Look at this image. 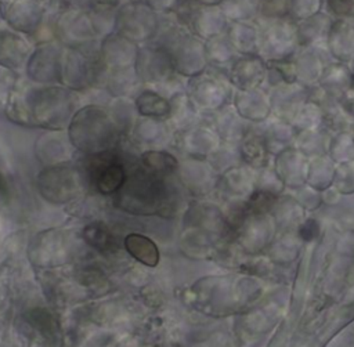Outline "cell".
<instances>
[{"label":"cell","mask_w":354,"mask_h":347,"mask_svg":"<svg viewBox=\"0 0 354 347\" xmlns=\"http://www.w3.org/2000/svg\"><path fill=\"white\" fill-rule=\"evenodd\" d=\"M347 65H348V69L351 71V73H353V76H354V58H353Z\"/></svg>","instance_id":"cell-47"},{"label":"cell","mask_w":354,"mask_h":347,"mask_svg":"<svg viewBox=\"0 0 354 347\" xmlns=\"http://www.w3.org/2000/svg\"><path fill=\"white\" fill-rule=\"evenodd\" d=\"M232 106L238 115L250 124H261L271 118V102L268 91L259 87L253 90H235Z\"/></svg>","instance_id":"cell-12"},{"label":"cell","mask_w":354,"mask_h":347,"mask_svg":"<svg viewBox=\"0 0 354 347\" xmlns=\"http://www.w3.org/2000/svg\"><path fill=\"white\" fill-rule=\"evenodd\" d=\"M234 91L227 75L213 68H207L202 73L189 77L185 87L187 95L203 115L231 104Z\"/></svg>","instance_id":"cell-2"},{"label":"cell","mask_w":354,"mask_h":347,"mask_svg":"<svg viewBox=\"0 0 354 347\" xmlns=\"http://www.w3.org/2000/svg\"><path fill=\"white\" fill-rule=\"evenodd\" d=\"M159 25L156 14L144 0H134L123 4L116 17L118 35L137 43H149Z\"/></svg>","instance_id":"cell-3"},{"label":"cell","mask_w":354,"mask_h":347,"mask_svg":"<svg viewBox=\"0 0 354 347\" xmlns=\"http://www.w3.org/2000/svg\"><path fill=\"white\" fill-rule=\"evenodd\" d=\"M169 102L170 112L166 122L176 134L189 130L194 126L205 122V115L189 100L187 93H180L174 95L169 100Z\"/></svg>","instance_id":"cell-18"},{"label":"cell","mask_w":354,"mask_h":347,"mask_svg":"<svg viewBox=\"0 0 354 347\" xmlns=\"http://www.w3.org/2000/svg\"><path fill=\"white\" fill-rule=\"evenodd\" d=\"M353 166H354V163H353Z\"/></svg>","instance_id":"cell-49"},{"label":"cell","mask_w":354,"mask_h":347,"mask_svg":"<svg viewBox=\"0 0 354 347\" xmlns=\"http://www.w3.org/2000/svg\"><path fill=\"white\" fill-rule=\"evenodd\" d=\"M205 122L214 129L221 142L235 145H238L253 127V124L238 115L232 104H228L216 112L206 113Z\"/></svg>","instance_id":"cell-13"},{"label":"cell","mask_w":354,"mask_h":347,"mask_svg":"<svg viewBox=\"0 0 354 347\" xmlns=\"http://www.w3.org/2000/svg\"><path fill=\"white\" fill-rule=\"evenodd\" d=\"M134 137L147 149H173L176 133L163 119L141 118L136 122Z\"/></svg>","instance_id":"cell-17"},{"label":"cell","mask_w":354,"mask_h":347,"mask_svg":"<svg viewBox=\"0 0 354 347\" xmlns=\"http://www.w3.org/2000/svg\"><path fill=\"white\" fill-rule=\"evenodd\" d=\"M134 106L141 118L166 120L170 112V102L152 88L140 90L134 97Z\"/></svg>","instance_id":"cell-30"},{"label":"cell","mask_w":354,"mask_h":347,"mask_svg":"<svg viewBox=\"0 0 354 347\" xmlns=\"http://www.w3.org/2000/svg\"><path fill=\"white\" fill-rule=\"evenodd\" d=\"M257 3L259 0H223L218 8L228 22L256 21Z\"/></svg>","instance_id":"cell-35"},{"label":"cell","mask_w":354,"mask_h":347,"mask_svg":"<svg viewBox=\"0 0 354 347\" xmlns=\"http://www.w3.org/2000/svg\"><path fill=\"white\" fill-rule=\"evenodd\" d=\"M308 100L319 105L324 118V129L330 134L340 131H351L354 127V116L343 105L339 98L325 94L318 86L310 88Z\"/></svg>","instance_id":"cell-11"},{"label":"cell","mask_w":354,"mask_h":347,"mask_svg":"<svg viewBox=\"0 0 354 347\" xmlns=\"http://www.w3.org/2000/svg\"><path fill=\"white\" fill-rule=\"evenodd\" d=\"M332 21L333 18L328 12L321 11L307 19L295 22L300 47L325 48V41Z\"/></svg>","instance_id":"cell-21"},{"label":"cell","mask_w":354,"mask_h":347,"mask_svg":"<svg viewBox=\"0 0 354 347\" xmlns=\"http://www.w3.org/2000/svg\"><path fill=\"white\" fill-rule=\"evenodd\" d=\"M267 91L271 102V116L292 123L296 112L308 100L310 88L297 82H282Z\"/></svg>","instance_id":"cell-9"},{"label":"cell","mask_w":354,"mask_h":347,"mask_svg":"<svg viewBox=\"0 0 354 347\" xmlns=\"http://www.w3.org/2000/svg\"><path fill=\"white\" fill-rule=\"evenodd\" d=\"M176 73L185 79L194 77L209 68L205 41L194 36L191 32L184 35L169 51Z\"/></svg>","instance_id":"cell-7"},{"label":"cell","mask_w":354,"mask_h":347,"mask_svg":"<svg viewBox=\"0 0 354 347\" xmlns=\"http://www.w3.org/2000/svg\"><path fill=\"white\" fill-rule=\"evenodd\" d=\"M238 151L242 163L252 169H260L270 163L272 159L267 151L260 131L254 124L248 135L243 137V140L238 144Z\"/></svg>","instance_id":"cell-26"},{"label":"cell","mask_w":354,"mask_h":347,"mask_svg":"<svg viewBox=\"0 0 354 347\" xmlns=\"http://www.w3.org/2000/svg\"><path fill=\"white\" fill-rule=\"evenodd\" d=\"M254 177L256 169L242 163L223 173L218 177L217 188L236 199H246L254 191Z\"/></svg>","instance_id":"cell-22"},{"label":"cell","mask_w":354,"mask_h":347,"mask_svg":"<svg viewBox=\"0 0 354 347\" xmlns=\"http://www.w3.org/2000/svg\"><path fill=\"white\" fill-rule=\"evenodd\" d=\"M176 178L183 189L195 195H205L217 188L218 174L206 159L194 156H178Z\"/></svg>","instance_id":"cell-6"},{"label":"cell","mask_w":354,"mask_h":347,"mask_svg":"<svg viewBox=\"0 0 354 347\" xmlns=\"http://www.w3.org/2000/svg\"><path fill=\"white\" fill-rule=\"evenodd\" d=\"M330 135L332 134L325 129L300 130L296 131L293 147L299 152H301L307 159L326 155Z\"/></svg>","instance_id":"cell-29"},{"label":"cell","mask_w":354,"mask_h":347,"mask_svg":"<svg viewBox=\"0 0 354 347\" xmlns=\"http://www.w3.org/2000/svg\"><path fill=\"white\" fill-rule=\"evenodd\" d=\"M332 61L325 48L300 47L292 57L295 79L307 88L318 86L326 64Z\"/></svg>","instance_id":"cell-10"},{"label":"cell","mask_w":354,"mask_h":347,"mask_svg":"<svg viewBox=\"0 0 354 347\" xmlns=\"http://www.w3.org/2000/svg\"><path fill=\"white\" fill-rule=\"evenodd\" d=\"M206 160L209 162V165L213 167V170L218 176H221L223 173H225L230 169H234V167L242 165L238 145L227 144V142H221L218 145V148L214 149L206 158Z\"/></svg>","instance_id":"cell-33"},{"label":"cell","mask_w":354,"mask_h":347,"mask_svg":"<svg viewBox=\"0 0 354 347\" xmlns=\"http://www.w3.org/2000/svg\"><path fill=\"white\" fill-rule=\"evenodd\" d=\"M254 189L274 195V196H281L283 194L285 185L281 181L277 171L274 170L271 162L260 169H256Z\"/></svg>","instance_id":"cell-37"},{"label":"cell","mask_w":354,"mask_h":347,"mask_svg":"<svg viewBox=\"0 0 354 347\" xmlns=\"http://www.w3.org/2000/svg\"><path fill=\"white\" fill-rule=\"evenodd\" d=\"M88 178L94 188L104 194L118 192L127 177V163L123 156L112 149L97 152L88 162Z\"/></svg>","instance_id":"cell-4"},{"label":"cell","mask_w":354,"mask_h":347,"mask_svg":"<svg viewBox=\"0 0 354 347\" xmlns=\"http://www.w3.org/2000/svg\"><path fill=\"white\" fill-rule=\"evenodd\" d=\"M205 54L209 68H213L225 75L235 59L239 57V54L227 39L225 33L205 40Z\"/></svg>","instance_id":"cell-25"},{"label":"cell","mask_w":354,"mask_h":347,"mask_svg":"<svg viewBox=\"0 0 354 347\" xmlns=\"http://www.w3.org/2000/svg\"><path fill=\"white\" fill-rule=\"evenodd\" d=\"M318 232H319V224L315 218H311V217L306 218L299 227V234L306 241L314 239L318 235Z\"/></svg>","instance_id":"cell-44"},{"label":"cell","mask_w":354,"mask_h":347,"mask_svg":"<svg viewBox=\"0 0 354 347\" xmlns=\"http://www.w3.org/2000/svg\"><path fill=\"white\" fill-rule=\"evenodd\" d=\"M336 166L337 165L328 155L308 159L306 170V184L317 191H324L332 187Z\"/></svg>","instance_id":"cell-28"},{"label":"cell","mask_w":354,"mask_h":347,"mask_svg":"<svg viewBox=\"0 0 354 347\" xmlns=\"http://www.w3.org/2000/svg\"><path fill=\"white\" fill-rule=\"evenodd\" d=\"M196 6H201V7H218L223 0H192Z\"/></svg>","instance_id":"cell-46"},{"label":"cell","mask_w":354,"mask_h":347,"mask_svg":"<svg viewBox=\"0 0 354 347\" xmlns=\"http://www.w3.org/2000/svg\"><path fill=\"white\" fill-rule=\"evenodd\" d=\"M84 241L100 252H113L118 249L116 236L102 223H91L83 231Z\"/></svg>","instance_id":"cell-34"},{"label":"cell","mask_w":354,"mask_h":347,"mask_svg":"<svg viewBox=\"0 0 354 347\" xmlns=\"http://www.w3.org/2000/svg\"><path fill=\"white\" fill-rule=\"evenodd\" d=\"M225 36L239 55H257L259 24L256 21L230 22Z\"/></svg>","instance_id":"cell-23"},{"label":"cell","mask_w":354,"mask_h":347,"mask_svg":"<svg viewBox=\"0 0 354 347\" xmlns=\"http://www.w3.org/2000/svg\"><path fill=\"white\" fill-rule=\"evenodd\" d=\"M134 71L140 82L149 87L162 83L176 73L170 54L152 41L138 47Z\"/></svg>","instance_id":"cell-5"},{"label":"cell","mask_w":354,"mask_h":347,"mask_svg":"<svg viewBox=\"0 0 354 347\" xmlns=\"http://www.w3.org/2000/svg\"><path fill=\"white\" fill-rule=\"evenodd\" d=\"M290 0H259L257 19L289 18Z\"/></svg>","instance_id":"cell-38"},{"label":"cell","mask_w":354,"mask_h":347,"mask_svg":"<svg viewBox=\"0 0 354 347\" xmlns=\"http://www.w3.org/2000/svg\"><path fill=\"white\" fill-rule=\"evenodd\" d=\"M156 14H173L184 0H144Z\"/></svg>","instance_id":"cell-43"},{"label":"cell","mask_w":354,"mask_h":347,"mask_svg":"<svg viewBox=\"0 0 354 347\" xmlns=\"http://www.w3.org/2000/svg\"><path fill=\"white\" fill-rule=\"evenodd\" d=\"M140 162L149 171L169 177L176 174L180 158L173 149H145L140 153Z\"/></svg>","instance_id":"cell-27"},{"label":"cell","mask_w":354,"mask_h":347,"mask_svg":"<svg viewBox=\"0 0 354 347\" xmlns=\"http://www.w3.org/2000/svg\"><path fill=\"white\" fill-rule=\"evenodd\" d=\"M290 124L296 131L324 129V118L319 105L311 100H307L296 112Z\"/></svg>","instance_id":"cell-36"},{"label":"cell","mask_w":354,"mask_h":347,"mask_svg":"<svg viewBox=\"0 0 354 347\" xmlns=\"http://www.w3.org/2000/svg\"><path fill=\"white\" fill-rule=\"evenodd\" d=\"M326 155L336 165L354 163V137L351 131H340L332 134Z\"/></svg>","instance_id":"cell-32"},{"label":"cell","mask_w":354,"mask_h":347,"mask_svg":"<svg viewBox=\"0 0 354 347\" xmlns=\"http://www.w3.org/2000/svg\"><path fill=\"white\" fill-rule=\"evenodd\" d=\"M123 243L129 254L134 257L137 261L148 267H155L159 263V249L151 238L134 232L129 234L124 238Z\"/></svg>","instance_id":"cell-31"},{"label":"cell","mask_w":354,"mask_h":347,"mask_svg":"<svg viewBox=\"0 0 354 347\" xmlns=\"http://www.w3.org/2000/svg\"><path fill=\"white\" fill-rule=\"evenodd\" d=\"M354 76L348 69V65L336 61H329L322 72L318 87L328 95L342 98V95L351 86Z\"/></svg>","instance_id":"cell-24"},{"label":"cell","mask_w":354,"mask_h":347,"mask_svg":"<svg viewBox=\"0 0 354 347\" xmlns=\"http://www.w3.org/2000/svg\"><path fill=\"white\" fill-rule=\"evenodd\" d=\"M28 321L44 336H54L55 333V319L47 310L35 308L28 314Z\"/></svg>","instance_id":"cell-41"},{"label":"cell","mask_w":354,"mask_h":347,"mask_svg":"<svg viewBox=\"0 0 354 347\" xmlns=\"http://www.w3.org/2000/svg\"><path fill=\"white\" fill-rule=\"evenodd\" d=\"M308 159L295 147L286 148L272 156L271 163L285 188L297 189L306 184V170Z\"/></svg>","instance_id":"cell-15"},{"label":"cell","mask_w":354,"mask_h":347,"mask_svg":"<svg viewBox=\"0 0 354 347\" xmlns=\"http://www.w3.org/2000/svg\"><path fill=\"white\" fill-rule=\"evenodd\" d=\"M351 134H353V137H354V127H353V130H351Z\"/></svg>","instance_id":"cell-48"},{"label":"cell","mask_w":354,"mask_h":347,"mask_svg":"<svg viewBox=\"0 0 354 347\" xmlns=\"http://www.w3.org/2000/svg\"><path fill=\"white\" fill-rule=\"evenodd\" d=\"M256 127L260 131L271 158L278 155L283 149L293 147L296 130L290 123L271 116L264 123L256 124Z\"/></svg>","instance_id":"cell-20"},{"label":"cell","mask_w":354,"mask_h":347,"mask_svg":"<svg viewBox=\"0 0 354 347\" xmlns=\"http://www.w3.org/2000/svg\"><path fill=\"white\" fill-rule=\"evenodd\" d=\"M267 62L259 55H239L227 72L234 90H253L263 86Z\"/></svg>","instance_id":"cell-14"},{"label":"cell","mask_w":354,"mask_h":347,"mask_svg":"<svg viewBox=\"0 0 354 347\" xmlns=\"http://www.w3.org/2000/svg\"><path fill=\"white\" fill-rule=\"evenodd\" d=\"M230 22L218 7L198 6L189 24V30L201 40H207L224 35Z\"/></svg>","instance_id":"cell-19"},{"label":"cell","mask_w":354,"mask_h":347,"mask_svg":"<svg viewBox=\"0 0 354 347\" xmlns=\"http://www.w3.org/2000/svg\"><path fill=\"white\" fill-rule=\"evenodd\" d=\"M340 101L348 109V112L354 116V80H353L351 86L347 88V91L342 95Z\"/></svg>","instance_id":"cell-45"},{"label":"cell","mask_w":354,"mask_h":347,"mask_svg":"<svg viewBox=\"0 0 354 347\" xmlns=\"http://www.w3.org/2000/svg\"><path fill=\"white\" fill-rule=\"evenodd\" d=\"M220 144L221 140L214 129L209 123L202 122L189 130L177 133L173 151L178 156H194L206 159L214 149L218 148Z\"/></svg>","instance_id":"cell-8"},{"label":"cell","mask_w":354,"mask_h":347,"mask_svg":"<svg viewBox=\"0 0 354 347\" xmlns=\"http://www.w3.org/2000/svg\"><path fill=\"white\" fill-rule=\"evenodd\" d=\"M321 11H324V0H290L289 18L293 22H299Z\"/></svg>","instance_id":"cell-39"},{"label":"cell","mask_w":354,"mask_h":347,"mask_svg":"<svg viewBox=\"0 0 354 347\" xmlns=\"http://www.w3.org/2000/svg\"><path fill=\"white\" fill-rule=\"evenodd\" d=\"M325 50L332 61L347 65L354 58V21L333 19Z\"/></svg>","instance_id":"cell-16"},{"label":"cell","mask_w":354,"mask_h":347,"mask_svg":"<svg viewBox=\"0 0 354 347\" xmlns=\"http://www.w3.org/2000/svg\"><path fill=\"white\" fill-rule=\"evenodd\" d=\"M259 24L257 55L267 64L290 59L300 48L296 24L290 18L256 19Z\"/></svg>","instance_id":"cell-1"},{"label":"cell","mask_w":354,"mask_h":347,"mask_svg":"<svg viewBox=\"0 0 354 347\" xmlns=\"http://www.w3.org/2000/svg\"><path fill=\"white\" fill-rule=\"evenodd\" d=\"M332 187L342 195L354 194V166L337 165Z\"/></svg>","instance_id":"cell-40"},{"label":"cell","mask_w":354,"mask_h":347,"mask_svg":"<svg viewBox=\"0 0 354 347\" xmlns=\"http://www.w3.org/2000/svg\"><path fill=\"white\" fill-rule=\"evenodd\" d=\"M324 11L333 19L354 21V0H324Z\"/></svg>","instance_id":"cell-42"}]
</instances>
